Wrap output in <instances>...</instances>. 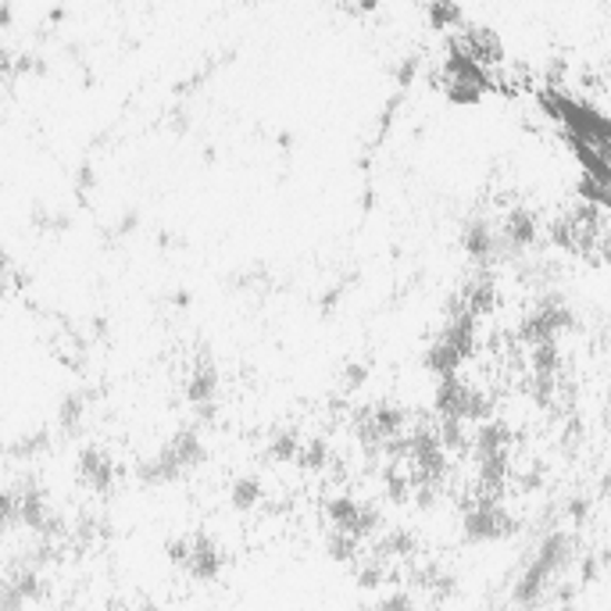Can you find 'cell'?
<instances>
[{"instance_id":"cell-1","label":"cell","mask_w":611,"mask_h":611,"mask_svg":"<svg viewBox=\"0 0 611 611\" xmlns=\"http://www.w3.org/2000/svg\"><path fill=\"white\" fill-rule=\"evenodd\" d=\"M519 530H522V522L507 512L504 501L494 494H475L465 504L462 533L469 543H501V540H512Z\"/></svg>"},{"instance_id":"cell-2","label":"cell","mask_w":611,"mask_h":611,"mask_svg":"<svg viewBox=\"0 0 611 611\" xmlns=\"http://www.w3.org/2000/svg\"><path fill=\"white\" fill-rule=\"evenodd\" d=\"M457 244H462L465 258L475 265V268H497L501 265V240H497V218H490L483 211L469 215L462 223V236H457Z\"/></svg>"},{"instance_id":"cell-3","label":"cell","mask_w":611,"mask_h":611,"mask_svg":"<svg viewBox=\"0 0 611 611\" xmlns=\"http://www.w3.org/2000/svg\"><path fill=\"white\" fill-rule=\"evenodd\" d=\"M326 519L336 533H347L354 540H368V536H376L380 533V525H383V515H380V507H372L358 497H333L326 504Z\"/></svg>"},{"instance_id":"cell-4","label":"cell","mask_w":611,"mask_h":611,"mask_svg":"<svg viewBox=\"0 0 611 611\" xmlns=\"http://www.w3.org/2000/svg\"><path fill=\"white\" fill-rule=\"evenodd\" d=\"M186 397H190L194 407H200L204 415L215 407V397H218V368L211 362H197L190 380H186Z\"/></svg>"},{"instance_id":"cell-5","label":"cell","mask_w":611,"mask_h":611,"mask_svg":"<svg viewBox=\"0 0 611 611\" xmlns=\"http://www.w3.org/2000/svg\"><path fill=\"white\" fill-rule=\"evenodd\" d=\"M258 501H262V483L258 480H240L233 486V507H240V512H250Z\"/></svg>"},{"instance_id":"cell-6","label":"cell","mask_w":611,"mask_h":611,"mask_svg":"<svg viewBox=\"0 0 611 611\" xmlns=\"http://www.w3.org/2000/svg\"><path fill=\"white\" fill-rule=\"evenodd\" d=\"M376 611H415V601H412V593L397 590V593H390V598H383L376 604Z\"/></svg>"},{"instance_id":"cell-7","label":"cell","mask_w":611,"mask_h":611,"mask_svg":"<svg viewBox=\"0 0 611 611\" xmlns=\"http://www.w3.org/2000/svg\"><path fill=\"white\" fill-rule=\"evenodd\" d=\"M565 512H569V519H572L575 525H583L587 515H590V501H587V497H572V501L565 504Z\"/></svg>"},{"instance_id":"cell-8","label":"cell","mask_w":611,"mask_h":611,"mask_svg":"<svg viewBox=\"0 0 611 611\" xmlns=\"http://www.w3.org/2000/svg\"><path fill=\"white\" fill-rule=\"evenodd\" d=\"M543 611H575L572 604H551V608H543Z\"/></svg>"}]
</instances>
